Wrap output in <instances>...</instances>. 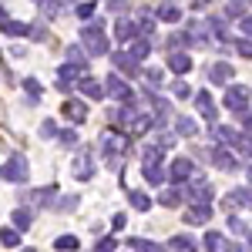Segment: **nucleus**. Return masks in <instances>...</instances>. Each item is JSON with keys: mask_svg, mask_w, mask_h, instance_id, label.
I'll return each mask as SVG.
<instances>
[{"mask_svg": "<svg viewBox=\"0 0 252 252\" xmlns=\"http://www.w3.org/2000/svg\"><path fill=\"white\" fill-rule=\"evenodd\" d=\"M78 40H81L84 58H108L111 54V40L104 34V20H88L78 31Z\"/></svg>", "mask_w": 252, "mask_h": 252, "instance_id": "f257e3e1", "label": "nucleus"}, {"mask_svg": "<svg viewBox=\"0 0 252 252\" xmlns=\"http://www.w3.org/2000/svg\"><path fill=\"white\" fill-rule=\"evenodd\" d=\"M97 148H101V155L104 158H125L131 152V138L125 135L121 128H101V135H97Z\"/></svg>", "mask_w": 252, "mask_h": 252, "instance_id": "f03ea898", "label": "nucleus"}, {"mask_svg": "<svg viewBox=\"0 0 252 252\" xmlns=\"http://www.w3.org/2000/svg\"><path fill=\"white\" fill-rule=\"evenodd\" d=\"M182 202H189V209H212L215 205V195H212V185L195 175L189 185H182Z\"/></svg>", "mask_w": 252, "mask_h": 252, "instance_id": "7ed1b4c3", "label": "nucleus"}, {"mask_svg": "<svg viewBox=\"0 0 252 252\" xmlns=\"http://www.w3.org/2000/svg\"><path fill=\"white\" fill-rule=\"evenodd\" d=\"M0 178H3V182H14V185H27V178H31L27 155H10L7 165H0Z\"/></svg>", "mask_w": 252, "mask_h": 252, "instance_id": "20e7f679", "label": "nucleus"}, {"mask_svg": "<svg viewBox=\"0 0 252 252\" xmlns=\"http://www.w3.org/2000/svg\"><path fill=\"white\" fill-rule=\"evenodd\" d=\"M165 178H168V182H172L175 189H182V185H189V182H192L195 178V161L192 158H175L172 165H168V168H165Z\"/></svg>", "mask_w": 252, "mask_h": 252, "instance_id": "39448f33", "label": "nucleus"}, {"mask_svg": "<svg viewBox=\"0 0 252 252\" xmlns=\"http://www.w3.org/2000/svg\"><path fill=\"white\" fill-rule=\"evenodd\" d=\"M58 185H44V189H31V192H24V209H54V202H58Z\"/></svg>", "mask_w": 252, "mask_h": 252, "instance_id": "423d86ee", "label": "nucleus"}, {"mask_svg": "<svg viewBox=\"0 0 252 252\" xmlns=\"http://www.w3.org/2000/svg\"><path fill=\"white\" fill-rule=\"evenodd\" d=\"M71 175H74V182H91V178L97 175L91 148H78V155H74V161H71Z\"/></svg>", "mask_w": 252, "mask_h": 252, "instance_id": "0eeeda50", "label": "nucleus"}, {"mask_svg": "<svg viewBox=\"0 0 252 252\" xmlns=\"http://www.w3.org/2000/svg\"><path fill=\"white\" fill-rule=\"evenodd\" d=\"M101 91H104V97H111V101H118V104H125L128 97L135 94V91H131V84L121 78V74H115V71L101 81Z\"/></svg>", "mask_w": 252, "mask_h": 252, "instance_id": "6e6552de", "label": "nucleus"}, {"mask_svg": "<svg viewBox=\"0 0 252 252\" xmlns=\"http://www.w3.org/2000/svg\"><path fill=\"white\" fill-rule=\"evenodd\" d=\"M225 108H229V111H235V115H246V111H249V84H242V81H239V84H229V88H225Z\"/></svg>", "mask_w": 252, "mask_h": 252, "instance_id": "1a4fd4ad", "label": "nucleus"}, {"mask_svg": "<svg viewBox=\"0 0 252 252\" xmlns=\"http://www.w3.org/2000/svg\"><path fill=\"white\" fill-rule=\"evenodd\" d=\"M178 44H185V51H189V47H198V44H209L205 24H202V20H189V24H185V31L178 34Z\"/></svg>", "mask_w": 252, "mask_h": 252, "instance_id": "9d476101", "label": "nucleus"}, {"mask_svg": "<svg viewBox=\"0 0 252 252\" xmlns=\"http://www.w3.org/2000/svg\"><path fill=\"white\" fill-rule=\"evenodd\" d=\"M195 111L209 121V128H212L215 121H219V108H215V97H212V91H195Z\"/></svg>", "mask_w": 252, "mask_h": 252, "instance_id": "9b49d317", "label": "nucleus"}, {"mask_svg": "<svg viewBox=\"0 0 252 252\" xmlns=\"http://www.w3.org/2000/svg\"><path fill=\"white\" fill-rule=\"evenodd\" d=\"M209 158H212V165L219 172H235V168H239V158H235L229 148H222V145H212V148H209Z\"/></svg>", "mask_w": 252, "mask_h": 252, "instance_id": "f8f14e48", "label": "nucleus"}, {"mask_svg": "<svg viewBox=\"0 0 252 252\" xmlns=\"http://www.w3.org/2000/svg\"><path fill=\"white\" fill-rule=\"evenodd\" d=\"M209 131L219 138L215 145H222V148H229V145H232V148H239V141H242V138H249V135H239V128H232V125H212Z\"/></svg>", "mask_w": 252, "mask_h": 252, "instance_id": "ddd939ff", "label": "nucleus"}, {"mask_svg": "<svg viewBox=\"0 0 252 252\" xmlns=\"http://www.w3.org/2000/svg\"><path fill=\"white\" fill-rule=\"evenodd\" d=\"M138 37V24L131 14H125V17H118L115 20V40L118 44H131V40Z\"/></svg>", "mask_w": 252, "mask_h": 252, "instance_id": "4468645a", "label": "nucleus"}, {"mask_svg": "<svg viewBox=\"0 0 252 252\" xmlns=\"http://www.w3.org/2000/svg\"><path fill=\"white\" fill-rule=\"evenodd\" d=\"M152 128H155V125H152V115H145V111H138V115L131 118L128 125H125V135H128L131 141H135V138H145L148 131H152Z\"/></svg>", "mask_w": 252, "mask_h": 252, "instance_id": "2eb2a0df", "label": "nucleus"}, {"mask_svg": "<svg viewBox=\"0 0 252 252\" xmlns=\"http://www.w3.org/2000/svg\"><path fill=\"white\" fill-rule=\"evenodd\" d=\"M135 24H138V37H145V40L155 37L158 20H155V10H152V7H141V10H138V17H135Z\"/></svg>", "mask_w": 252, "mask_h": 252, "instance_id": "dca6fc26", "label": "nucleus"}, {"mask_svg": "<svg viewBox=\"0 0 252 252\" xmlns=\"http://www.w3.org/2000/svg\"><path fill=\"white\" fill-rule=\"evenodd\" d=\"M108 58L115 64V74H128V78H138V74H141V64H135L125 51H115V54H108Z\"/></svg>", "mask_w": 252, "mask_h": 252, "instance_id": "f3484780", "label": "nucleus"}, {"mask_svg": "<svg viewBox=\"0 0 252 252\" xmlns=\"http://www.w3.org/2000/svg\"><path fill=\"white\" fill-rule=\"evenodd\" d=\"M209 81H212V84H225V88H229V84L235 81V67L229 64V61H215L212 67H209Z\"/></svg>", "mask_w": 252, "mask_h": 252, "instance_id": "a211bd4d", "label": "nucleus"}, {"mask_svg": "<svg viewBox=\"0 0 252 252\" xmlns=\"http://www.w3.org/2000/svg\"><path fill=\"white\" fill-rule=\"evenodd\" d=\"M81 78H88V64H61L58 67V81L64 84H78Z\"/></svg>", "mask_w": 252, "mask_h": 252, "instance_id": "6ab92c4d", "label": "nucleus"}, {"mask_svg": "<svg viewBox=\"0 0 252 252\" xmlns=\"http://www.w3.org/2000/svg\"><path fill=\"white\" fill-rule=\"evenodd\" d=\"M205 34L215 40H229V20L222 17V14H212V17L205 20Z\"/></svg>", "mask_w": 252, "mask_h": 252, "instance_id": "aec40b11", "label": "nucleus"}, {"mask_svg": "<svg viewBox=\"0 0 252 252\" xmlns=\"http://www.w3.org/2000/svg\"><path fill=\"white\" fill-rule=\"evenodd\" d=\"M168 71H175L178 78H185V74L192 71V58H189V51H172V54H168Z\"/></svg>", "mask_w": 252, "mask_h": 252, "instance_id": "412c9836", "label": "nucleus"}, {"mask_svg": "<svg viewBox=\"0 0 252 252\" xmlns=\"http://www.w3.org/2000/svg\"><path fill=\"white\" fill-rule=\"evenodd\" d=\"M225 209L229 212H235V209H249V185H239V189H232V192L225 195Z\"/></svg>", "mask_w": 252, "mask_h": 252, "instance_id": "4be33fe9", "label": "nucleus"}, {"mask_svg": "<svg viewBox=\"0 0 252 252\" xmlns=\"http://www.w3.org/2000/svg\"><path fill=\"white\" fill-rule=\"evenodd\" d=\"M128 58L135 61V64H141L145 58H152V40H145V37H135L131 44H128V51H125Z\"/></svg>", "mask_w": 252, "mask_h": 252, "instance_id": "5701e85b", "label": "nucleus"}, {"mask_svg": "<svg viewBox=\"0 0 252 252\" xmlns=\"http://www.w3.org/2000/svg\"><path fill=\"white\" fill-rule=\"evenodd\" d=\"M175 138L182 135V138H195L198 135V121H195V118H189V115H178L175 118V131H172Z\"/></svg>", "mask_w": 252, "mask_h": 252, "instance_id": "b1692460", "label": "nucleus"}, {"mask_svg": "<svg viewBox=\"0 0 252 252\" xmlns=\"http://www.w3.org/2000/svg\"><path fill=\"white\" fill-rule=\"evenodd\" d=\"M64 115L71 118L74 125H84V118H88V104L78 101V97H71V101H64Z\"/></svg>", "mask_w": 252, "mask_h": 252, "instance_id": "393cba45", "label": "nucleus"}, {"mask_svg": "<svg viewBox=\"0 0 252 252\" xmlns=\"http://www.w3.org/2000/svg\"><path fill=\"white\" fill-rule=\"evenodd\" d=\"M0 31H3L7 37H27V34H31V24H24V20L7 17V20H0Z\"/></svg>", "mask_w": 252, "mask_h": 252, "instance_id": "a878e982", "label": "nucleus"}, {"mask_svg": "<svg viewBox=\"0 0 252 252\" xmlns=\"http://www.w3.org/2000/svg\"><path fill=\"white\" fill-rule=\"evenodd\" d=\"M155 20H161V24H178L182 20V7L178 3H161V7H155Z\"/></svg>", "mask_w": 252, "mask_h": 252, "instance_id": "bb28decb", "label": "nucleus"}, {"mask_svg": "<svg viewBox=\"0 0 252 252\" xmlns=\"http://www.w3.org/2000/svg\"><path fill=\"white\" fill-rule=\"evenodd\" d=\"M161 165H165V152L155 148V145H148L141 152V168H161Z\"/></svg>", "mask_w": 252, "mask_h": 252, "instance_id": "cd10ccee", "label": "nucleus"}, {"mask_svg": "<svg viewBox=\"0 0 252 252\" xmlns=\"http://www.w3.org/2000/svg\"><path fill=\"white\" fill-rule=\"evenodd\" d=\"M78 91H81L84 97H91V101H97V97H104V91H101V81H97V78H91V74L78 81Z\"/></svg>", "mask_w": 252, "mask_h": 252, "instance_id": "c85d7f7f", "label": "nucleus"}, {"mask_svg": "<svg viewBox=\"0 0 252 252\" xmlns=\"http://www.w3.org/2000/svg\"><path fill=\"white\" fill-rule=\"evenodd\" d=\"M158 205H165V209H178V205H182V189H175V185L158 189Z\"/></svg>", "mask_w": 252, "mask_h": 252, "instance_id": "c756f323", "label": "nucleus"}, {"mask_svg": "<svg viewBox=\"0 0 252 252\" xmlns=\"http://www.w3.org/2000/svg\"><path fill=\"white\" fill-rule=\"evenodd\" d=\"M195 246H198V242H195L189 232L185 235H172V239L165 242V249H175V252H195Z\"/></svg>", "mask_w": 252, "mask_h": 252, "instance_id": "7c9ffc66", "label": "nucleus"}, {"mask_svg": "<svg viewBox=\"0 0 252 252\" xmlns=\"http://www.w3.org/2000/svg\"><path fill=\"white\" fill-rule=\"evenodd\" d=\"M10 219H14V232H27V229H31V222H34V212L20 205V209H14Z\"/></svg>", "mask_w": 252, "mask_h": 252, "instance_id": "2f4dec72", "label": "nucleus"}, {"mask_svg": "<svg viewBox=\"0 0 252 252\" xmlns=\"http://www.w3.org/2000/svg\"><path fill=\"white\" fill-rule=\"evenodd\" d=\"M212 212H215V205L212 209H185V222L189 225H205V222H212Z\"/></svg>", "mask_w": 252, "mask_h": 252, "instance_id": "473e14b6", "label": "nucleus"}, {"mask_svg": "<svg viewBox=\"0 0 252 252\" xmlns=\"http://www.w3.org/2000/svg\"><path fill=\"white\" fill-rule=\"evenodd\" d=\"M141 78L148 81V91L155 94V88L165 84V71H161V67H141Z\"/></svg>", "mask_w": 252, "mask_h": 252, "instance_id": "72a5a7b5", "label": "nucleus"}, {"mask_svg": "<svg viewBox=\"0 0 252 252\" xmlns=\"http://www.w3.org/2000/svg\"><path fill=\"white\" fill-rule=\"evenodd\" d=\"M202 246H205L209 252H225V235L215 232V229H209V232H205V239H202Z\"/></svg>", "mask_w": 252, "mask_h": 252, "instance_id": "f704fd0d", "label": "nucleus"}, {"mask_svg": "<svg viewBox=\"0 0 252 252\" xmlns=\"http://www.w3.org/2000/svg\"><path fill=\"white\" fill-rule=\"evenodd\" d=\"M128 202H131V209H135V212H148V209H152V198H148L145 192H138V189L128 192Z\"/></svg>", "mask_w": 252, "mask_h": 252, "instance_id": "c9c22d12", "label": "nucleus"}, {"mask_svg": "<svg viewBox=\"0 0 252 252\" xmlns=\"http://www.w3.org/2000/svg\"><path fill=\"white\" fill-rule=\"evenodd\" d=\"M128 246H131V252H161V246H155L152 239H138V235L128 239Z\"/></svg>", "mask_w": 252, "mask_h": 252, "instance_id": "e433bc0d", "label": "nucleus"}, {"mask_svg": "<svg viewBox=\"0 0 252 252\" xmlns=\"http://www.w3.org/2000/svg\"><path fill=\"white\" fill-rule=\"evenodd\" d=\"M58 141H61V145H64V148H81L78 128H64V131H58Z\"/></svg>", "mask_w": 252, "mask_h": 252, "instance_id": "4c0bfd02", "label": "nucleus"}, {"mask_svg": "<svg viewBox=\"0 0 252 252\" xmlns=\"http://www.w3.org/2000/svg\"><path fill=\"white\" fill-rule=\"evenodd\" d=\"M246 14H249V7H246L242 0H239V3H225V10H222V17H225V20H235V17L242 20Z\"/></svg>", "mask_w": 252, "mask_h": 252, "instance_id": "58836bf2", "label": "nucleus"}, {"mask_svg": "<svg viewBox=\"0 0 252 252\" xmlns=\"http://www.w3.org/2000/svg\"><path fill=\"white\" fill-rule=\"evenodd\" d=\"M78 246H81L78 235H58V239H54V249L58 252H74Z\"/></svg>", "mask_w": 252, "mask_h": 252, "instance_id": "ea45409f", "label": "nucleus"}, {"mask_svg": "<svg viewBox=\"0 0 252 252\" xmlns=\"http://www.w3.org/2000/svg\"><path fill=\"white\" fill-rule=\"evenodd\" d=\"M74 14H78V20H94L97 3H94V0H84V3H78V7H74Z\"/></svg>", "mask_w": 252, "mask_h": 252, "instance_id": "a19ab883", "label": "nucleus"}, {"mask_svg": "<svg viewBox=\"0 0 252 252\" xmlns=\"http://www.w3.org/2000/svg\"><path fill=\"white\" fill-rule=\"evenodd\" d=\"M64 64H88V58H84V51H81V44H71L67 51H64Z\"/></svg>", "mask_w": 252, "mask_h": 252, "instance_id": "79ce46f5", "label": "nucleus"}, {"mask_svg": "<svg viewBox=\"0 0 252 252\" xmlns=\"http://www.w3.org/2000/svg\"><path fill=\"white\" fill-rule=\"evenodd\" d=\"M141 175H145L148 185H158V189L165 185V168H141Z\"/></svg>", "mask_w": 252, "mask_h": 252, "instance_id": "37998d69", "label": "nucleus"}, {"mask_svg": "<svg viewBox=\"0 0 252 252\" xmlns=\"http://www.w3.org/2000/svg\"><path fill=\"white\" fill-rule=\"evenodd\" d=\"M37 7H40V14H44V17H47V20H54V17H58V14H61V10H64V7H61L58 0H40Z\"/></svg>", "mask_w": 252, "mask_h": 252, "instance_id": "c03bdc74", "label": "nucleus"}, {"mask_svg": "<svg viewBox=\"0 0 252 252\" xmlns=\"http://www.w3.org/2000/svg\"><path fill=\"white\" fill-rule=\"evenodd\" d=\"M229 229L242 235V242H249V229H246V219H239V215H229Z\"/></svg>", "mask_w": 252, "mask_h": 252, "instance_id": "a18cd8bd", "label": "nucleus"}, {"mask_svg": "<svg viewBox=\"0 0 252 252\" xmlns=\"http://www.w3.org/2000/svg\"><path fill=\"white\" fill-rule=\"evenodd\" d=\"M24 91L31 94V104H37V97H40V81H37V78H24Z\"/></svg>", "mask_w": 252, "mask_h": 252, "instance_id": "49530a36", "label": "nucleus"}, {"mask_svg": "<svg viewBox=\"0 0 252 252\" xmlns=\"http://www.w3.org/2000/svg\"><path fill=\"white\" fill-rule=\"evenodd\" d=\"M118 249V239H115V235H104V239H97V242H94V249H91V252H115Z\"/></svg>", "mask_w": 252, "mask_h": 252, "instance_id": "de8ad7c7", "label": "nucleus"}, {"mask_svg": "<svg viewBox=\"0 0 252 252\" xmlns=\"http://www.w3.org/2000/svg\"><path fill=\"white\" fill-rule=\"evenodd\" d=\"M0 242L10 246V249H17L20 246V232H14V229H0Z\"/></svg>", "mask_w": 252, "mask_h": 252, "instance_id": "09e8293b", "label": "nucleus"}, {"mask_svg": "<svg viewBox=\"0 0 252 252\" xmlns=\"http://www.w3.org/2000/svg\"><path fill=\"white\" fill-rule=\"evenodd\" d=\"M175 141H178V138H175L172 131H158V138H155V148H161V152H168V148H172Z\"/></svg>", "mask_w": 252, "mask_h": 252, "instance_id": "8fccbe9b", "label": "nucleus"}, {"mask_svg": "<svg viewBox=\"0 0 252 252\" xmlns=\"http://www.w3.org/2000/svg\"><path fill=\"white\" fill-rule=\"evenodd\" d=\"M78 195H67V198H61V202H54V209H58V212H71V209H78Z\"/></svg>", "mask_w": 252, "mask_h": 252, "instance_id": "3c124183", "label": "nucleus"}, {"mask_svg": "<svg viewBox=\"0 0 252 252\" xmlns=\"http://www.w3.org/2000/svg\"><path fill=\"white\" fill-rule=\"evenodd\" d=\"M172 91H175V97H192V88H189V81L185 78H178L172 84Z\"/></svg>", "mask_w": 252, "mask_h": 252, "instance_id": "603ef678", "label": "nucleus"}, {"mask_svg": "<svg viewBox=\"0 0 252 252\" xmlns=\"http://www.w3.org/2000/svg\"><path fill=\"white\" fill-rule=\"evenodd\" d=\"M58 121H51V118H47V121H40V135L44 138H58Z\"/></svg>", "mask_w": 252, "mask_h": 252, "instance_id": "864d4df0", "label": "nucleus"}, {"mask_svg": "<svg viewBox=\"0 0 252 252\" xmlns=\"http://www.w3.org/2000/svg\"><path fill=\"white\" fill-rule=\"evenodd\" d=\"M235 51H239V58H252V44H249V37H235Z\"/></svg>", "mask_w": 252, "mask_h": 252, "instance_id": "5fc2aeb1", "label": "nucleus"}, {"mask_svg": "<svg viewBox=\"0 0 252 252\" xmlns=\"http://www.w3.org/2000/svg\"><path fill=\"white\" fill-rule=\"evenodd\" d=\"M27 37H34V40H47V27L44 24H31V34Z\"/></svg>", "mask_w": 252, "mask_h": 252, "instance_id": "6e6d98bb", "label": "nucleus"}, {"mask_svg": "<svg viewBox=\"0 0 252 252\" xmlns=\"http://www.w3.org/2000/svg\"><path fill=\"white\" fill-rule=\"evenodd\" d=\"M108 10L118 14V17H125V14H128V3H125V0H111V3H108Z\"/></svg>", "mask_w": 252, "mask_h": 252, "instance_id": "4d7b16f0", "label": "nucleus"}, {"mask_svg": "<svg viewBox=\"0 0 252 252\" xmlns=\"http://www.w3.org/2000/svg\"><path fill=\"white\" fill-rule=\"evenodd\" d=\"M125 222H128V215H125V212H115V215H111V229H115V232H121V229H125Z\"/></svg>", "mask_w": 252, "mask_h": 252, "instance_id": "13d9d810", "label": "nucleus"}, {"mask_svg": "<svg viewBox=\"0 0 252 252\" xmlns=\"http://www.w3.org/2000/svg\"><path fill=\"white\" fill-rule=\"evenodd\" d=\"M249 31H252V17L246 14V17L239 20V34H242V37H249Z\"/></svg>", "mask_w": 252, "mask_h": 252, "instance_id": "bf43d9fd", "label": "nucleus"}, {"mask_svg": "<svg viewBox=\"0 0 252 252\" xmlns=\"http://www.w3.org/2000/svg\"><path fill=\"white\" fill-rule=\"evenodd\" d=\"M246 246H249V242H225V252H249Z\"/></svg>", "mask_w": 252, "mask_h": 252, "instance_id": "052dcab7", "label": "nucleus"}, {"mask_svg": "<svg viewBox=\"0 0 252 252\" xmlns=\"http://www.w3.org/2000/svg\"><path fill=\"white\" fill-rule=\"evenodd\" d=\"M7 17H10V14H7V7L0 3V20H7Z\"/></svg>", "mask_w": 252, "mask_h": 252, "instance_id": "680f3d73", "label": "nucleus"}, {"mask_svg": "<svg viewBox=\"0 0 252 252\" xmlns=\"http://www.w3.org/2000/svg\"><path fill=\"white\" fill-rule=\"evenodd\" d=\"M24 252H37V249H24Z\"/></svg>", "mask_w": 252, "mask_h": 252, "instance_id": "e2e57ef3", "label": "nucleus"}]
</instances>
